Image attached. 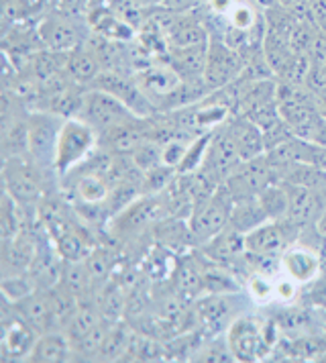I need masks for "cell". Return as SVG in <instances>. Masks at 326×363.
Wrapping results in <instances>:
<instances>
[{"instance_id":"44dd1931","label":"cell","mask_w":326,"mask_h":363,"mask_svg":"<svg viewBox=\"0 0 326 363\" xmlns=\"http://www.w3.org/2000/svg\"><path fill=\"white\" fill-rule=\"evenodd\" d=\"M102 320L104 318H102V313H100L98 300L96 298H88V300H82L78 311L69 318V323H67L64 333L67 335V339L72 341V345H76L96 325H100Z\"/></svg>"},{"instance_id":"4316f807","label":"cell","mask_w":326,"mask_h":363,"mask_svg":"<svg viewBox=\"0 0 326 363\" xmlns=\"http://www.w3.org/2000/svg\"><path fill=\"white\" fill-rule=\"evenodd\" d=\"M133 333L135 330L127 327L123 320L118 323H113L111 329H108V335L104 339V345L98 353V359L100 362H120L127 347H129L130 339H133Z\"/></svg>"},{"instance_id":"7c38bea8","label":"cell","mask_w":326,"mask_h":363,"mask_svg":"<svg viewBox=\"0 0 326 363\" xmlns=\"http://www.w3.org/2000/svg\"><path fill=\"white\" fill-rule=\"evenodd\" d=\"M271 182L276 180V172L269 164L267 155L263 153L259 157L253 160H244L237 165L228 178L225 180V186L228 188V192L232 194V200H247V199H257L259 192L269 186Z\"/></svg>"},{"instance_id":"9c48e42d","label":"cell","mask_w":326,"mask_h":363,"mask_svg":"<svg viewBox=\"0 0 326 363\" xmlns=\"http://www.w3.org/2000/svg\"><path fill=\"white\" fill-rule=\"evenodd\" d=\"M2 341H0V357L2 362H29L33 347L39 339V330L25 323L15 311V302L2 296Z\"/></svg>"},{"instance_id":"3957f363","label":"cell","mask_w":326,"mask_h":363,"mask_svg":"<svg viewBox=\"0 0 326 363\" xmlns=\"http://www.w3.org/2000/svg\"><path fill=\"white\" fill-rule=\"evenodd\" d=\"M100 135L80 116L65 118L57 151H55V174L57 180H64L67 174H72L78 165L90 157V153L98 147Z\"/></svg>"},{"instance_id":"ac0fdd59","label":"cell","mask_w":326,"mask_h":363,"mask_svg":"<svg viewBox=\"0 0 326 363\" xmlns=\"http://www.w3.org/2000/svg\"><path fill=\"white\" fill-rule=\"evenodd\" d=\"M206 55H208V43L206 45H194V48L169 50L167 64L178 72L181 80H204Z\"/></svg>"},{"instance_id":"7a4b0ae2","label":"cell","mask_w":326,"mask_h":363,"mask_svg":"<svg viewBox=\"0 0 326 363\" xmlns=\"http://www.w3.org/2000/svg\"><path fill=\"white\" fill-rule=\"evenodd\" d=\"M49 174L41 165H37L29 155L9 157L2 164V184L4 192H9L18 204L37 206L39 200L49 192Z\"/></svg>"},{"instance_id":"ba28073f","label":"cell","mask_w":326,"mask_h":363,"mask_svg":"<svg viewBox=\"0 0 326 363\" xmlns=\"http://www.w3.org/2000/svg\"><path fill=\"white\" fill-rule=\"evenodd\" d=\"M239 294H202L194 300V327H198L200 335L216 337L220 333H227L228 327L243 316Z\"/></svg>"},{"instance_id":"cb8c5ba5","label":"cell","mask_w":326,"mask_h":363,"mask_svg":"<svg viewBox=\"0 0 326 363\" xmlns=\"http://www.w3.org/2000/svg\"><path fill=\"white\" fill-rule=\"evenodd\" d=\"M43 6V0H2V33L31 23L33 17L41 15Z\"/></svg>"},{"instance_id":"7402d4cb","label":"cell","mask_w":326,"mask_h":363,"mask_svg":"<svg viewBox=\"0 0 326 363\" xmlns=\"http://www.w3.org/2000/svg\"><path fill=\"white\" fill-rule=\"evenodd\" d=\"M265 220H269V216L265 213V208L261 206L259 199L237 200L232 204V211H230L228 227H232L235 231L247 235L253 229H257L259 225H263Z\"/></svg>"},{"instance_id":"8992f818","label":"cell","mask_w":326,"mask_h":363,"mask_svg":"<svg viewBox=\"0 0 326 363\" xmlns=\"http://www.w3.org/2000/svg\"><path fill=\"white\" fill-rule=\"evenodd\" d=\"M302 227H298L290 218L265 220L257 229L244 235V247L251 257L259 259H281V255L298 243Z\"/></svg>"},{"instance_id":"f546056e","label":"cell","mask_w":326,"mask_h":363,"mask_svg":"<svg viewBox=\"0 0 326 363\" xmlns=\"http://www.w3.org/2000/svg\"><path fill=\"white\" fill-rule=\"evenodd\" d=\"M130 157L137 164V167L145 174L149 169L163 164V143L155 141V139H145L139 147L130 153Z\"/></svg>"},{"instance_id":"f1b7e54d","label":"cell","mask_w":326,"mask_h":363,"mask_svg":"<svg viewBox=\"0 0 326 363\" xmlns=\"http://www.w3.org/2000/svg\"><path fill=\"white\" fill-rule=\"evenodd\" d=\"M178 167L167 164L149 169L143 178V194H162L172 186V182L178 178Z\"/></svg>"},{"instance_id":"d4e9b609","label":"cell","mask_w":326,"mask_h":363,"mask_svg":"<svg viewBox=\"0 0 326 363\" xmlns=\"http://www.w3.org/2000/svg\"><path fill=\"white\" fill-rule=\"evenodd\" d=\"M86 265L90 269V276H92V281H94V288H96L98 294L102 286H106L108 281L113 280L114 265H116V253H114L113 249L104 247V245H96V247L88 253Z\"/></svg>"},{"instance_id":"2e32d148","label":"cell","mask_w":326,"mask_h":363,"mask_svg":"<svg viewBox=\"0 0 326 363\" xmlns=\"http://www.w3.org/2000/svg\"><path fill=\"white\" fill-rule=\"evenodd\" d=\"M16 314L29 323L39 333L51 330V292L49 290H33L31 294L23 296L15 302Z\"/></svg>"},{"instance_id":"9a60e30c","label":"cell","mask_w":326,"mask_h":363,"mask_svg":"<svg viewBox=\"0 0 326 363\" xmlns=\"http://www.w3.org/2000/svg\"><path fill=\"white\" fill-rule=\"evenodd\" d=\"M151 235H153L155 245H162L163 249H167L176 255H186V251L196 249L188 218L167 215L153 227Z\"/></svg>"},{"instance_id":"52a82bcc","label":"cell","mask_w":326,"mask_h":363,"mask_svg":"<svg viewBox=\"0 0 326 363\" xmlns=\"http://www.w3.org/2000/svg\"><path fill=\"white\" fill-rule=\"evenodd\" d=\"M64 123V116L43 108H33L29 115V157L49 174H55V151Z\"/></svg>"},{"instance_id":"83f0119b","label":"cell","mask_w":326,"mask_h":363,"mask_svg":"<svg viewBox=\"0 0 326 363\" xmlns=\"http://www.w3.org/2000/svg\"><path fill=\"white\" fill-rule=\"evenodd\" d=\"M190 362H235V355L228 347L227 335H225V339H218V335H216V337H208L206 341H202Z\"/></svg>"},{"instance_id":"6da1fadb","label":"cell","mask_w":326,"mask_h":363,"mask_svg":"<svg viewBox=\"0 0 326 363\" xmlns=\"http://www.w3.org/2000/svg\"><path fill=\"white\" fill-rule=\"evenodd\" d=\"M228 347L235 362H261L265 359L277 343V323L259 320L255 316H239L228 330Z\"/></svg>"},{"instance_id":"484cf974","label":"cell","mask_w":326,"mask_h":363,"mask_svg":"<svg viewBox=\"0 0 326 363\" xmlns=\"http://www.w3.org/2000/svg\"><path fill=\"white\" fill-rule=\"evenodd\" d=\"M261 206L265 208V213L269 216V220H281L288 218L290 213V196H288V188L283 182H271L269 186H265L259 192Z\"/></svg>"},{"instance_id":"5bb4252c","label":"cell","mask_w":326,"mask_h":363,"mask_svg":"<svg viewBox=\"0 0 326 363\" xmlns=\"http://www.w3.org/2000/svg\"><path fill=\"white\" fill-rule=\"evenodd\" d=\"M281 269L296 284H308L318 278L322 269V257L314 247L298 241L281 255Z\"/></svg>"},{"instance_id":"e0dca14e","label":"cell","mask_w":326,"mask_h":363,"mask_svg":"<svg viewBox=\"0 0 326 363\" xmlns=\"http://www.w3.org/2000/svg\"><path fill=\"white\" fill-rule=\"evenodd\" d=\"M29 362L33 363H64L74 362V345L64 330L41 333L33 347Z\"/></svg>"},{"instance_id":"277c9868","label":"cell","mask_w":326,"mask_h":363,"mask_svg":"<svg viewBox=\"0 0 326 363\" xmlns=\"http://www.w3.org/2000/svg\"><path fill=\"white\" fill-rule=\"evenodd\" d=\"M232 204V194L228 192L225 184H220L208 199L200 200L192 208V215L188 216V225L196 249L206 245L218 233L227 229Z\"/></svg>"},{"instance_id":"ffe728a7","label":"cell","mask_w":326,"mask_h":363,"mask_svg":"<svg viewBox=\"0 0 326 363\" xmlns=\"http://www.w3.org/2000/svg\"><path fill=\"white\" fill-rule=\"evenodd\" d=\"M98 306L102 318L108 323H118L127 314V304H129V288H125L120 281H114V278L106 286L100 288L96 294Z\"/></svg>"},{"instance_id":"4dcf8cb0","label":"cell","mask_w":326,"mask_h":363,"mask_svg":"<svg viewBox=\"0 0 326 363\" xmlns=\"http://www.w3.org/2000/svg\"><path fill=\"white\" fill-rule=\"evenodd\" d=\"M276 284L277 280H271L269 274H265V272H255V274L249 276L247 292H249V296L255 298L257 302L265 304V302H269V300L276 298Z\"/></svg>"},{"instance_id":"5b68a950","label":"cell","mask_w":326,"mask_h":363,"mask_svg":"<svg viewBox=\"0 0 326 363\" xmlns=\"http://www.w3.org/2000/svg\"><path fill=\"white\" fill-rule=\"evenodd\" d=\"M37 33L41 37L43 45L53 51H72L82 45L90 33V25L86 15L65 13L55 9L37 21Z\"/></svg>"},{"instance_id":"1f68e13d","label":"cell","mask_w":326,"mask_h":363,"mask_svg":"<svg viewBox=\"0 0 326 363\" xmlns=\"http://www.w3.org/2000/svg\"><path fill=\"white\" fill-rule=\"evenodd\" d=\"M202 0H162L163 9H169V11H194L198 9Z\"/></svg>"},{"instance_id":"8fae6325","label":"cell","mask_w":326,"mask_h":363,"mask_svg":"<svg viewBox=\"0 0 326 363\" xmlns=\"http://www.w3.org/2000/svg\"><path fill=\"white\" fill-rule=\"evenodd\" d=\"M247 66V57L239 50L230 48L225 39L210 37L208 55H206V69H204V84L214 92L220 88H227L237 82Z\"/></svg>"},{"instance_id":"4fadbf2b","label":"cell","mask_w":326,"mask_h":363,"mask_svg":"<svg viewBox=\"0 0 326 363\" xmlns=\"http://www.w3.org/2000/svg\"><path fill=\"white\" fill-rule=\"evenodd\" d=\"M37 249L39 239L29 229H23L11 241H2V278L29 274Z\"/></svg>"},{"instance_id":"603a6c76","label":"cell","mask_w":326,"mask_h":363,"mask_svg":"<svg viewBox=\"0 0 326 363\" xmlns=\"http://www.w3.org/2000/svg\"><path fill=\"white\" fill-rule=\"evenodd\" d=\"M62 284L80 302L82 300H88V298H96V288H94V281H92L90 269L86 265V259L65 262L64 274H62Z\"/></svg>"},{"instance_id":"30bf717a","label":"cell","mask_w":326,"mask_h":363,"mask_svg":"<svg viewBox=\"0 0 326 363\" xmlns=\"http://www.w3.org/2000/svg\"><path fill=\"white\" fill-rule=\"evenodd\" d=\"M80 118L88 125H92L98 135L111 131L114 127H120L125 123H130L139 116L130 111L129 106L114 94L100 90V88H86L84 104H82Z\"/></svg>"},{"instance_id":"d6a6232c","label":"cell","mask_w":326,"mask_h":363,"mask_svg":"<svg viewBox=\"0 0 326 363\" xmlns=\"http://www.w3.org/2000/svg\"><path fill=\"white\" fill-rule=\"evenodd\" d=\"M316 233L326 241V211L320 215V218L316 220Z\"/></svg>"},{"instance_id":"d6986e66","label":"cell","mask_w":326,"mask_h":363,"mask_svg":"<svg viewBox=\"0 0 326 363\" xmlns=\"http://www.w3.org/2000/svg\"><path fill=\"white\" fill-rule=\"evenodd\" d=\"M102 69V62L88 41L67 53V74L86 88H90V84L96 80Z\"/></svg>"}]
</instances>
